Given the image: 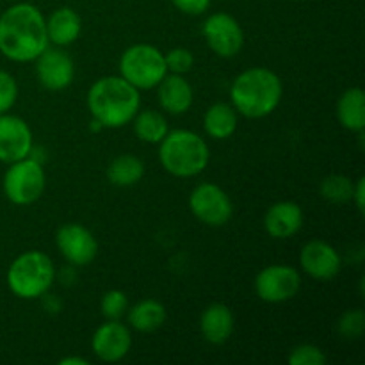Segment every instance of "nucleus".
<instances>
[{
    "label": "nucleus",
    "mask_w": 365,
    "mask_h": 365,
    "mask_svg": "<svg viewBox=\"0 0 365 365\" xmlns=\"http://www.w3.org/2000/svg\"><path fill=\"white\" fill-rule=\"evenodd\" d=\"M36 75L48 91H61L73 82V59L61 46H46L36 57Z\"/></svg>",
    "instance_id": "11"
},
{
    "label": "nucleus",
    "mask_w": 365,
    "mask_h": 365,
    "mask_svg": "<svg viewBox=\"0 0 365 365\" xmlns=\"http://www.w3.org/2000/svg\"><path fill=\"white\" fill-rule=\"evenodd\" d=\"M159 160L164 170L178 178H191L209 166V145L192 130H171L159 143Z\"/></svg>",
    "instance_id": "4"
},
{
    "label": "nucleus",
    "mask_w": 365,
    "mask_h": 365,
    "mask_svg": "<svg viewBox=\"0 0 365 365\" xmlns=\"http://www.w3.org/2000/svg\"><path fill=\"white\" fill-rule=\"evenodd\" d=\"M120 75L135 89H152L168 75L166 57L148 43L132 45L121 53Z\"/></svg>",
    "instance_id": "6"
},
{
    "label": "nucleus",
    "mask_w": 365,
    "mask_h": 365,
    "mask_svg": "<svg viewBox=\"0 0 365 365\" xmlns=\"http://www.w3.org/2000/svg\"><path fill=\"white\" fill-rule=\"evenodd\" d=\"M4 195L14 205H32L41 198L46 185L43 164L32 157L11 163L4 175Z\"/></svg>",
    "instance_id": "7"
},
{
    "label": "nucleus",
    "mask_w": 365,
    "mask_h": 365,
    "mask_svg": "<svg viewBox=\"0 0 365 365\" xmlns=\"http://www.w3.org/2000/svg\"><path fill=\"white\" fill-rule=\"evenodd\" d=\"M18 98V84L7 71L0 70V114H6Z\"/></svg>",
    "instance_id": "30"
},
{
    "label": "nucleus",
    "mask_w": 365,
    "mask_h": 365,
    "mask_svg": "<svg viewBox=\"0 0 365 365\" xmlns=\"http://www.w3.org/2000/svg\"><path fill=\"white\" fill-rule=\"evenodd\" d=\"M141 107L139 89L123 77H102L89 88L88 109L103 127L120 128L132 123Z\"/></svg>",
    "instance_id": "3"
},
{
    "label": "nucleus",
    "mask_w": 365,
    "mask_h": 365,
    "mask_svg": "<svg viewBox=\"0 0 365 365\" xmlns=\"http://www.w3.org/2000/svg\"><path fill=\"white\" fill-rule=\"evenodd\" d=\"M189 209L198 221L209 227H223L232 220V200L217 184H200L189 196Z\"/></svg>",
    "instance_id": "8"
},
{
    "label": "nucleus",
    "mask_w": 365,
    "mask_h": 365,
    "mask_svg": "<svg viewBox=\"0 0 365 365\" xmlns=\"http://www.w3.org/2000/svg\"><path fill=\"white\" fill-rule=\"evenodd\" d=\"M56 282V267L46 253L25 252L13 260L7 271V285L16 298L38 299Z\"/></svg>",
    "instance_id": "5"
},
{
    "label": "nucleus",
    "mask_w": 365,
    "mask_h": 365,
    "mask_svg": "<svg viewBox=\"0 0 365 365\" xmlns=\"http://www.w3.org/2000/svg\"><path fill=\"white\" fill-rule=\"evenodd\" d=\"M303 227V210L294 202H278L267 209L264 228L273 239H289Z\"/></svg>",
    "instance_id": "16"
},
{
    "label": "nucleus",
    "mask_w": 365,
    "mask_h": 365,
    "mask_svg": "<svg viewBox=\"0 0 365 365\" xmlns=\"http://www.w3.org/2000/svg\"><path fill=\"white\" fill-rule=\"evenodd\" d=\"M132 123H134L135 135L141 141L150 143V145H159L166 138L168 132H170L166 118L159 110H139L134 116V120H132Z\"/></svg>",
    "instance_id": "24"
},
{
    "label": "nucleus",
    "mask_w": 365,
    "mask_h": 365,
    "mask_svg": "<svg viewBox=\"0 0 365 365\" xmlns=\"http://www.w3.org/2000/svg\"><path fill=\"white\" fill-rule=\"evenodd\" d=\"M202 34L207 45L223 59L235 57L245 46V32L239 21L228 13H214L203 21Z\"/></svg>",
    "instance_id": "9"
},
{
    "label": "nucleus",
    "mask_w": 365,
    "mask_h": 365,
    "mask_svg": "<svg viewBox=\"0 0 365 365\" xmlns=\"http://www.w3.org/2000/svg\"><path fill=\"white\" fill-rule=\"evenodd\" d=\"M166 66L168 71L171 73L184 75L187 71H191V68L195 66V56L189 48H173L166 53Z\"/></svg>",
    "instance_id": "29"
},
{
    "label": "nucleus",
    "mask_w": 365,
    "mask_h": 365,
    "mask_svg": "<svg viewBox=\"0 0 365 365\" xmlns=\"http://www.w3.org/2000/svg\"><path fill=\"white\" fill-rule=\"evenodd\" d=\"M302 287L298 269L285 264H273L255 277V292L266 303H284L294 298Z\"/></svg>",
    "instance_id": "10"
},
{
    "label": "nucleus",
    "mask_w": 365,
    "mask_h": 365,
    "mask_svg": "<svg viewBox=\"0 0 365 365\" xmlns=\"http://www.w3.org/2000/svg\"><path fill=\"white\" fill-rule=\"evenodd\" d=\"M46 36L48 41L56 46H68L75 43L81 36L82 20L81 14L71 7H59L48 18H45Z\"/></svg>",
    "instance_id": "19"
},
{
    "label": "nucleus",
    "mask_w": 365,
    "mask_h": 365,
    "mask_svg": "<svg viewBox=\"0 0 365 365\" xmlns=\"http://www.w3.org/2000/svg\"><path fill=\"white\" fill-rule=\"evenodd\" d=\"M32 146V130L27 121L13 114H0V163L25 159Z\"/></svg>",
    "instance_id": "14"
},
{
    "label": "nucleus",
    "mask_w": 365,
    "mask_h": 365,
    "mask_svg": "<svg viewBox=\"0 0 365 365\" xmlns=\"http://www.w3.org/2000/svg\"><path fill=\"white\" fill-rule=\"evenodd\" d=\"M327 355L321 348L314 344H299L291 349L287 356L289 365H324Z\"/></svg>",
    "instance_id": "28"
},
{
    "label": "nucleus",
    "mask_w": 365,
    "mask_h": 365,
    "mask_svg": "<svg viewBox=\"0 0 365 365\" xmlns=\"http://www.w3.org/2000/svg\"><path fill=\"white\" fill-rule=\"evenodd\" d=\"M299 264L310 278L328 282L341 273L342 259L330 242L316 239V241H309L302 248Z\"/></svg>",
    "instance_id": "15"
},
{
    "label": "nucleus",
    "mask_w": 365,
    "mask_h": 365,
    "mask_svg": "<svg viewBox=\"0 0 365 365\" xmlns=\"http://www.w3.org/2000/svg\"><path fill=\"white\" fill-rule=\"evenodd\" d=\"M294 2H298V0H294Z\"/></svg>",
    "instance_id": "34"
},
{
    "label": "nucleus",
    "mask_w": 365,
    "mask_h": 365,
    "mask_svg": "<svg viewBox=\"0 0 365 365\" xmlns=\"http://www.w3.org/2000/svg\"><path fill=\"white\" fill-rule=\"evenodd\" d=\"M132 348L130 330L118 321L100 324L91 339V349L102 362L114 364L123 360Z\"/></svg>",
    "instance_id": "13"
},
{
    "label": "nucleus",
    "mask_w": 365,
    "mask_h": 365,
    "mask_svg": "<svg viewBox=\"0 0 365 365\" xmlns=\"http://www.w3.org/2000/svg\"><path fill=\"white\" fill-rule=\"evenodd\" d=\"M159 91H157V98H159V106L163 107L166 113L184 114L191 109L192 102H195V91L189 81H185L184 75L171 73L166 75L163 81L159 82Z\"/></svg>",
    "instance_id": "17"
},
{
    "label": "nucleus",
    "mask_w": 365,
    "mask_h": 365,
    "mask_svg": "<svg viewBox=\"0 0 365 365\" xmlns=\"http://www.w3.org/2000/svg\"><path fill=\"white\" fill-rule=\"evenodd\" d=\"M50 45L45 16L36 6L14 4L0 16V52L14 63H31Z\"/></svg>",
    "instance_id": "1"
},
{
    "label": "nucleus",
    "mask_w": 365,
    "mask_h": 365,
    "mask_svg": "<svg viewBox=\"0 0 365 365\" xmlns=\"http://www.w3.org/2000/svg\"><path fill=\"white\" fill-rule=\"evenodd\" d=\"M128 312V323L134 330L141 331V334H150L155 331L166 323V307L157 299H143V302L135 303Z\"/></svg>",
    "instance_id": "22"
},
{
    "label": "nucleus",
    "mask_w": 365,
    "mask_h": 365,
    "mask_svg": "<svg viewBox=\"0 0 365 365\" xmlns=\"http://www.w3.org/2000/svg\"><path fill=\"white\" fill-rule=\"evenodd\" d=\"M351 200L355 202L356 209H359L360 212H364V205H365V178L364 177H360L359 180H356V184H353Z\"/></svg>",
    "instance_id": "32"
},
{
    "label": "nucleus",
    "mask_w": 365,
    "mask_h": 365,
    "mask_svg": "<svg viewBox=\"0 0 365 365\" xmlns=\"http://www.w3.org/2000/svg\"><path fill=\"white\" fill-rule=\"evenodd\" d=\"M210 2L212 0H171L175 7L178 11L185 14H191V16H198V14H203L210 7Z\"/></svg>",
    "instance_id": "31"
},
{
    "label": "nucleus",
    "mask_w": 365,
    "mask_h": 365,
    "mask_svg": "<svg viewBox=\"0 0 365 365\" xmlns=\"http://www.w3.org/2000/svg\"><path fill=\"white\" fill-rule=\"evenodd\" d=\"M203 128L212 139L232 138L237 130V110L232 103H214L203 116Z\"/></svg>",
    "instance_id": "21"
},
{
    "label": "nucleus",
    "mask_w": 365,
    "mask_h": 365,
    "mask_svg": "<svg viewBox=\"0 0 365 365\" xmlns=\"http://www.w3.org/2000/svg\"><path fill=\"white\" fill-rule=\"evenodd\" d=\"M365 330V314L362 309L348 310L341 316L337 321V331L344 339L351 341V339H360Z\"/></svg>",
    "instance_id": "27"
},
{
    "label": "nucleus",
    "mask_w": 365,
    "mask_h": 365,
    "mask_svg": "<svg viewBox=\"0 0 365 365\" xmlns=\"http://www.w3.org/2000/svg\"><path fill=\"white\" fill-rule=\"evenodd\" d=\"M89 360L82 359V356H66V359L59 360V365H88Z\"/></svg>",
    "instance_id": "33"
},
{
    "label": "nucleus",
    "mask_w": 365,
    "mask_h": 365,
    "mask_svg": "<svg viewBox=\"0 0 365 365\" xmlns=\"http://www.w3.org/2000/svg\"><path fill=\"white\" fill-rule=\"evenodd\" d=\"M321 196L330 203H346L351 202L353 182L346 175H328L321 182Z\"/></svg>",
    "instance_id": "25"
},
{
    "label": "nucleus",
    "mask_w": 365,
    "mask_h": 365,
    "mask_svg": "<svg viewBox=\"0 0 365 365\" xmlns=\"http://www.w3.org/2000/svg\"><path fill=\"white\" fill-rule=\"evenodd\" d=\"M337 120L346 130L360 134L365 128V95L362 88H349L337 102Z\"/></svg>",
    "instance_id": "20"
},
{
    "label": "nucleus",
    "mask_w": 365,
    "mask_h": 365,
    "mask_svg": "<svg viewBox=\"0 0 365 365\" xmlns=\"http://www.w3.org/2000/svg\"><path fill=\"white\" fill-rule=\"evenodd\" d=\"M56 245L61 255L73 266H88L98 253L95 235L78 223H66L56 234Z\"/></svg>",
    "instance_id": "12"
},
{
    "label": "nucleus",
    "mask_w": 365,
    "mask_h": 365,
    "mask_svg": "<svg viewBox=\"0 0 365 365\" xmlns=\"http://www.w3.org/2000/svg\"><path fill=\"white\" fill-rule=\"evenodd\" d=\"M143 175H145V164L139 157L130 155V153L118 155L107 166V178H109L110 184L118 185V187L135 185L141 180Z\"/></svg>",
    "instance_id": "23"
},
{
    "label": "nucleus",
    "mask_w": 365,
    "mask_h": 365,
    "mask_svg": "<svg viewBox=\"0 0 365 365\" xmlns=\"http://www.w3.org/2000/svg\"><path fill=\"white\" fill-rule=\"evenodd\" d=\"M284 95L280 77L269 68L255 66L235 77L230 88L232 107L250 120H260L278 109Z\"/></svg>",
    "instance_id": "2"
},
{
    "label": "nucleus",
    "mask_w": 365,
    "mask_h": 365,
    "mask_svg": "<svg viewBox=\"0 0 365 365\" xmlns=\"http://www.w3.org/2000/svg\"><path fill=\"white\" fill-rule=\"evenodd\" d=\"M235 328L234 312L225 303H212L200 317V330L203 339L214 346H221L232 337Z\"/></svg>",
    "instance_id": "18"
},
{
    "label": "nucleus",
    "mask_w": 365,
    "mask_h": 365,
    "mask_svg": "<svg viewBox=\"0 0 365 365\" xmlns=\"http://www.w3.org/2000/svg\"><path fill=\"white\" fill-rule=\"evenodd\" d=\"M100 309H102V316L107 321H118L127 314L128 310V299L125 296L123 291H107L102 296V302H100Z\"/></svg>",
    "instance_id": "26"
}]
</instances>
